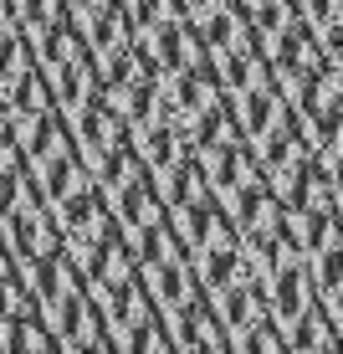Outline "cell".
<instances>
[{
  "label": "cell",
  "mask_w": 343,
  "mask_h": 354,
  "mask_svg": "<svg viewBox=\"0 0 343 354\" xmlns=\"http://www.w3.org/2000/svg\"><path fill=\"white\" fill-rule=\"evenodd\" d=\"M313 298H317V277L297 252L282 257L277 267H266V303H272L277 324H297L302 313H313Z\"/></svg>",
  "instance_id": "obj_1"
},
{
  "label": "cell",
  "mask_w": 343,
  "mask_h": 354,
  "mask_svg": "<svg viewBox=\"0 0 343 354\" xmlns=\"http://www.w3.org/2000/svg\"><path fill=\"white\" fill-rule=\"evenodd\" d=\"M31 46H36V57H41L46 82L62 77V72H72L77 62H88V57H92V41H88L77 26H72V21H62V26H52V31H41Z\"/></svg>",
  "instance_id": "obj_2"
},
{
  "label": "cell",
  "mask_w": 343,
  "mask_h": 354,
  "mask_svg": "<svg viewBox=\"0 0 343 354\" xmlns=\"http://www.w3.org/2000/svg\"><path fill=\"white\" fill-rule=\"evenodd\" d=\"M287 93H282V82H266V88H251L236 97V118H241V133L246 139H266L282 118H287Z\"/></svg>",
  "instance_id": "obj_3"
},
{
  "label": "cell",
  "mask_w": 343,
  "mask_h": 354,
  "mask_svg": "<svg viewBox=\"0 0 343 354\" xmlns=\"http://www.w3.org/2000/svg\"><path fill=\"white\" fill-rule=\"evenodd\" d=\"M144 288H149V298L164 303V308H185L195 292H200V272H195L185 257H169L159 267H144Z\"/></svg>",
  "instance_id": "obj_4"
},
{
  "label": "cell",
  "mask_w": 343,
  "mask_h": 354,
  "mask_svg": "<svg viewBox=\"0 0 343 354\" xmlns=\"http://www.w3.org/2000/svg\"><path fill=\"white\" fill-rule=\"evenodd\" d=\"M10 6H16V16L26 21L31 41H36V36H41V31L62 26V21H67V10H72L67 0H10Z\"/></svg>",
  "instance_id": "obj_5"
},
{
  "label": "cell",
  "mask_w": 343,
  "mask_h": 354,
  "mask_svg": "<svg viewBox=\"0 0 343 354\" xmlns=\"http://www.w3.org/2000/svg\"><path fill=\"white\" fill-rule=\"evenodd\" d=\"M313 277H317V292H323V298H333V292H343V241L313 257Z\"/></svg>",
  "instance_id": "obj_6"
},
{
  "label": "cell",
  "mask_w": 343,
  "mask_h": 354,
  "mask_svg": "<svg viewBox=\"0 0 343 354\" xmlns=\"http://www.w3.org/2000/svg\"><path fill=\"white\" fill-rule=\"evenodd\" d=\"M302 10H308L313 21H323L328 31L343 26V0H302Z\"/></svg>",
  "instance_id": "obj_7"
},
{
  "label": "cell",
  "mask_w": 343,
  "mask_h": 354,
  "mask_svg": "<svg viewBox=\"0 0 343 354\" xmlns=\"http://www.w3.org/2000/svg\"><path fill=\"white\" fill-rule=\"evenodd\" d=\"M179 6H185V16L195 21V26H200L205 16H215V10H226L231 0H179Z\"/></svg>",
  "instance_id": "obj_8"
},
{
  "label": "cell",
  "mask_w": 343,
  "mask_h": 354,
  "mask_svg": "<svg viewBox=\"0 0 343 354\" xmlns=\"http://www.w3.org/2000/svg\"><path fill=\"white\" fill-rule=\"evenodd\" d=\"M328 319H333V328L343 334V292H333V298H328Z\"/></svg>",
  "instance_id": "obj_9"
},
{
  "label": "cell",
  "mask_w": 343,
  "mask_h": 354,
  "mask_svg": "<svg viewBox=\"0 0 343 354\" xmlns=\"http://www.w3.org/2000/svg\"><path fill=\"white\" fill-rule=\"evenodd\" d=\"M308 354H343V339L333 334V339H323V344H317V349H308Z\"/></svg>",
  "instance_id": "obj_10"
},
{
  "label": "cell",
  "mask_w": 343,
  "mask_h": 354,
  "mask_svg": "<svg viewBox=\"0 0 343 354\" xmlns=\"http://www.w3.org/2000/svg\"><path fill=\"white\" fill-rule=\"evenodd\" d=\"M338 67H343V62H338ZM338 82H343V77H338Z\"/></svg>",
  "instance_id": "obj_11"
}]
</instances>
